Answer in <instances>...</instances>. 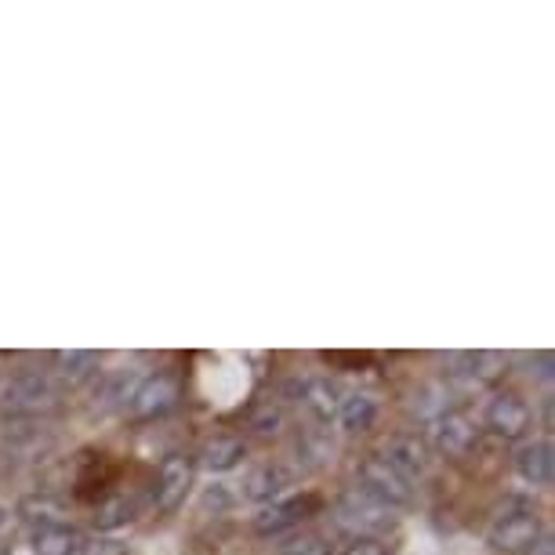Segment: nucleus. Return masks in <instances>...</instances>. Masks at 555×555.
<instances>
[{"label":"nucleus","mask_w":555,"mask_h":555,"mask_svg":"<svg viewBox=\"0 0 555 555\" xmlns=\"http://www.w3.org/2000/svg\"><path fill=\"white\" fill-rule=\"evenodd\" d=\"M48 382L40 374H26V378H15L12 389L4 392V406L8 411H37L40 403H48Z\"/></svg>","instance_id":"obj_14"},{"label":"nucleus","mask_w":555,"mask_h":555,"mask_svg":"<svg viewBox=\"0 0 555 555\" xmlns=\"http://www.w3.org/2000/svg\"><path fill=\"white\" fill-rule=\"evenodd\" d=\"M433 439L447 457H465L468 450L476 447V425L461 414H443V417H436Z\"/></svg>","instance_id":"obj_7"},{"label":"nucleus","mask_w":555,"mask_h":555,"mask_svg":"<svg viewBox=\"0 0 555 555\" xmlns=\"http://www.w3.org/2000/svg\"><path fill=\"white\" fill-rule=\"evenodd\" d=\"M331 555H385V544L378 538H371V533H356V538H349Z\"/></svg>","instance_id":"obj_20"},{"label":"nucleus","mask_w":555,"mask_h":555,"mask_svg":"<svg viewBox=\"0 0 555 555\" xmlns=\"http://www.w3.org/2000/svg\"><path fill=\"white\" fill-rule=\"evenodd\" d=\"M23 516L29 522H40V530L62 527V508L55 505V501H48V498H29V501H23Z\"/></svg>","instance_id":"obj_17"},{"label":"nucleus","mask_w":555,"mask_h":555,"mask_svg":"<svg viewBox=\"0 0 555 555\" xmlns=\"http://www.w3.org/2000/svg\"><path fill=\"white\" fill-rule=\"evenodd\" d=\"M516 468H519V476L527 479L530 487H548L552 476H555V457H552V443H548V439L522 447L519 457H516Z\"/></svg>","instance_id":"obj_11"},{"label":"nucleus","mask_w":555,"mask_h":555,"mask_svg":"<svg viewBox=\"0 0 555 555\" xmlns=\"http://www.w3.org/2000/svg\"><path fill=\"white\" fill-rule=\"evenodd\" d=\"M538 512L533 508H527V505H512V508H505L501 516L494 519V527H490V544L494 548H505V552H512V548H522V544H533L538 541Z\"/></svg>","instance_id":"obj_3"},{"label":"nucleus","mask_w":555,"mask_h":555,"mask_svg":"<svg viewBox=\"0 0 555 555\" xmlns=\"http://www.w3.org/2000/svg\"><path fill=\"white\" fill-rule=\"evenodd\" d=\"M468 366H473V378L476 382H494L501 371H505V356H498V352H476V356H468Z\"/></svg>","instance_id":"obj_18"},{"label":"nucleus","mask_w":555,"mask_h":555,"mask_svg":"<svg viewBox=\"0 0 555 555\" xmlns=\"http://www.w3.org/2000/svg\"><path fill=\"white\" fill-rule=\"evenodd\" d=\"M280 555H331V544L323 538H312V533H306V538L287 541L284 548H280Z\"/></svg>","instance_id":"obj_21"},{"label":"nucleus","mask_w":555,"mask_h":555,"mask_svg":"<svg viewBox=\"0 0 555 555\" xmlns=\"http://www.w3.org/2000/svg\"><path fill=\"white\" fill-rule=\"evenodd\" d=\"M385 461L411 483L414 476H422L428 468V450L417 443L414 436H396L389 439V447H385Z\"/></svg>","instance_id":"obj_9"},{"label":"nucleus","mask_w":555,"mask_h":555,"mask_svg":"<svg viewBox=\"0 0 555 555\" xmlns=\"http://www.w3.org/2000/svg\"><path fill=\"white\" fill-rule=\"evenodd\" d=\"M360 483H363L360 494L378 501L382 508H403V505H411V501H414L411 483H406V479L396 473L385 457H366L363 461V465H360Z\"/></svg>","instance_id":"obj_2"},{"label":"nucleus","mask_w":555,"mask_h":555,"mask_svg":"<svg viewBox=\"0 0 555 555\" xmlns=\"http://www.w3.org/2000/svg\"><path fill=\"white\" fill-rule=\"evenodd\" d=\"M291 479H295V476H291L284 465L266 461V465H258V468H250V473H247L244 494L255 498V501H272V498H280L291 487Z\"/></svg>","instance_id":"obj_10"},{"label":"nucleus","mask_w":555,"mask_h":555,"mask_svg":"<svg viewBox=\"0 0 555 555\" xmlns=\"http://www.w3.org/2000/svg\"><path fill=\"white\" fill-rule=\"evenodd\" d=\"M301 403H306L317 417H323V422H327V417L338 414L341 392L334 389L327 378H309L306 385H301Z\"/></svg>","instance_id":"obj_15"},{"label":"nucleus","mask_w":555,"mask_h":555,"mask_svg":"<svg viewBox=\"0 0 555 555\" xmlns=\"http://www.w3.org/2000/svg\"><path fill=\"white\" fill-rule=\"evenodd\" d=\"M487 425L494 428L498 436H505V439H516L527 433V425H530V406L519 400V396H498V400H490L487 406Z\"/></svg>","instance_id":"obj_6"},{"label":"nucleus","mask_w":555,"mask_h":555,"mask_svg":"<svg viewBox=\"0 0 555 555\" xmlns=\"http://www.w3.org/2000/svg\"><path fill=\"white\" fill-rule=\"evenodd\" d=\"M178 400V385L167 378V374H156V378H145L131 396V411L139 417H160L175 406Z\"/></svg>","instance_id":"obj_5"},{"label":"nucleus","mask_w":555,"mask_h":555,"mask_svg":"<svg viewBox=\"0 0 555 555\" xmlns=\"http://www.w3.org/2000/svg\"><path fill=\"white\" fill-rule=\"evenodd\" d=\"M59 360H62V366H66V374H73V378H83V374H88V366H95V356H91V352H62Z\"/></svg>","instance_id":"obj_22"},{"label":"nucleus","mask_w":555,"mask_h":555,"mask_svg":"<svg viewBox=\"0 0 555 555\" xmlns=\"http://www.w3.org/2000/svg\"><path fill=\"white\" fill-rule=\"evenodd\" d=\"M88 548V541H83L80 530L73 527H48V530H37L34 538V555H80Z\"/></svg>","instance_id":"obj_12"},{"label":"nucleus","mask_w":555,"mask_h":555,"mask_svg":"<svg viewBox=\"0 0 555 555\" xmlns=\"http://www.w3.org/2000/svg\"><path fill=\"white\" fill-rule=\"evenodd\" d=\"M317 505L312 498H291V501H276V505L261 508L255 516V530L261 538H272V533H284L291 527H298L306 519V512Z\"/></svg>","instance_id":"obj_8"},{"label":"nucleus","mask_w":555,"mask_h":555,"mask_svg":"<svg viewBox=\"0 0 555 555\" xmlns=\"http://www.w3.org/2000/svg\"><path fill=\"white\" fill-rule=\"evenodd\" d=\"M240 457H244V443H240L236 436H215L211 443L204 447V465L211 468V473H229V468L240 465Z\"/></svg>","instance_id":"obj_16"},{"label":"nucleus","mask_w":555,"mask_h":555,"mask_svg":"<svg viewBox=\"0 0 555 555\" xmlns=\"http://www.w3.org/2000/svg\"><path fill=\"white\" fill-rule=\"evenodd\" d=\"M0 527H4V512H0Z\"/></svg>","instance_id":"obj_24"},{"label":"nucleus","mask_w":555,"mask_h":555,"mask_svg":"<svg viewBox=\"0 0 555 555\" xmlns=\"http://www.w3.org/2000/svg\"><path fill=\"white\" fill-rule=\"evenodd\" d=\"M530 555H555V544H552V538L544 533V538H538L530 544Z\"/></svg>","instance_id":"obj_23"},{"label":"nucleus","mask_w":555,"mask_h":555,"mask_svg":"<svg viewBox=\"0 0 555 555\" xmlns=\"http://www.w3.org/2000/svg\"><path fill=\"white\" fill-rule=\"evenodd\" d=\"M334 417H338L341 428H349V433H366V428L378 422V400H374V396H363V392L341 396L338 414Z\"/></svg>","instance_id":"obj_13"},{"label":"nucleus","mask_w":555,"mask_h":555,"mask_svg":"<svg viewBox=\"0 0 555 555\" xmlns=\"http://www.w3.org/2000/svg\"><path fill=\"white\" fill-rule=\"evenodd\" d=\"M247 385H250V374L240 356H215L201 371V389L215 406H233L236 400H244Z\"/></svg>","instance_id":"obj_1"},{"label":"nucleus","mask_w":555,"mask_h":555,"mask_svg":"<svg viewBox=\"0 0 555 555\" xmlns=\"http://www.w3.org/2000/svg\"><path fill=\"white\" fill-rule=\"evenodd\" d=\"M193 487V465L185 457H167L160 468V479H156V508L160 512H175L185 501Z\"/></svg>","instance_id":"obj_4"},{"label":"nucleus","mask_w":555,"mask_h":555,"mask_svg":"<svg viewBox=\"0 0 555 555\" xmlns=\"http://www.w3.org/2000/svg\"><path fill=\"white\" fill-rule=\"evenodd\" d=\"M134 516H139V508H134V501L120 498V501H109V505H102V516H99V527H124V522H131Z\"/></svg>","instance_id":"obj_19"}]
</instances>
